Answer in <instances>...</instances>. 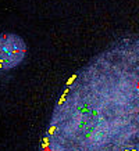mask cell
Instances as JSON below:
<instances>
[{"mask_svg":"<svg viewBox=\"0 0 139 151\" xmlns=\"http://www.w3.org/2000/svg\"><path fill=\"white\" fill-rule=\"evenodd\" d=\"M28 53L27 42L14 32L0 33V71H11L22 64Z\"/></svg>","mask_w":139,"mask_h":151,"instance_id":"7a4b0ae2","label":"cell"},{"mask_svg":"<svg viewBox=\"0 0 139 151\" xmlns=\"http://www.w3.org/2000/svg\"><path fill=\"white\" fill-rule=\"evenodd\" d=\"M38 151H139V32L114 37L70 76Z\"/></svg>","mask_w":139,"mask_h":151,"instance_id":"6da1fadb","label":"cell"}]
</instances>
